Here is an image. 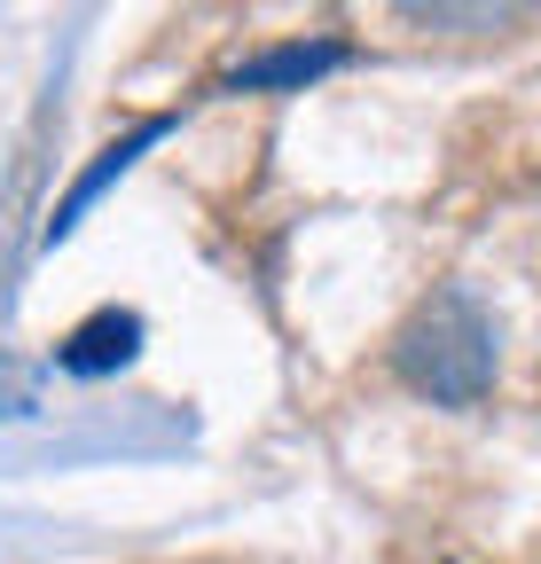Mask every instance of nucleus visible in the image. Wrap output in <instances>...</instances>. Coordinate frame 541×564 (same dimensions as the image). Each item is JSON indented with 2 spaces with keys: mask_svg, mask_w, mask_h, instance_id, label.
<instances>
[{
  "mask_svg": "<svg viewBox=\"0 0 541 564\" xmlns=\"http://www.w3.org/2000/svg\"><path fill=\"white\" fill-rule=\"evenodd\" d=\"M495 361H502L495 322H487V306L470 299L463 282L432 291L409 322H400V337H392V369H400V384L424 392V400H440V408H470V400H487Z\"/></svg>",
  "mask_w": 541,
  "mask_h": 564,
  "instance_id": "nucleus-1",
  "label": "nucleus"
},
{
  "mask_svg": "<svg viewBox=\"0 0 541 564\" xmlns=\"http://www.w3.org/2000/svg\"><path fill=\"white\" fill-rule=\"evenodd\" d=\"M337 63H346V40H283V47L236 63L220 87H228V95H291V87L322 79V70H337Z\"/></svg>",
  "mask_w": 541,
  "mask_h": 564,
  "instance_id": "nucleus-2",
  "label": "nucleus"
},
{
  "mask_svg": "<svg viewBox=\"0 0 541 564\" xmlns=\"http://www.w3.org/2000/svg\"><path fill=\"white\" fill-rule=\"evenodd\" d=\"M133 345H142V314H95V322H79L72 337H63V352L55 361L72 369V377H102V369H126L133 361Z\"/></svg>",
  "mask_w": 541,
  "mask_h": 564,
  "instance_id": "nucleus-3",
  "label": "nucleus"
},
{
  "mask_svg": "<svg viewBox=\"0 0 541 564\" xmlns=\"http://www.w3.org/2000/svg\"><path fill=\"white\" fill-rule=\"evenodd\" d=\"M165 126H173V118H150V126H133L126 141H110V150H102V165H95V173H87L72 196H63V204H55V220H47V243H63V236H72V228H79V212H87V204H95V196H102V188H110V181L133 165V158H142L150 141H165Z\"/></svg>",
  "mask_w": 541,
  "mask_h": 564,
  "instance_id": "nucleus-4",
  "label": "nucleus"
},
{
  "mask_svg": "<svg viewBox=\"0 0 541 564\" xmlns=\"http://www.w3.org/2000/svg\"><path fill=\"white\" fill-rule=\"evenodd\" d=\"M409 24H479V32H502V24H518V9H409Z\"/></svg>",
  "mask_w": 541,
  "mask_h": 564,
  "instance_id": "nucleus-5",
  "label": "nucleus"
}]
</instances>
